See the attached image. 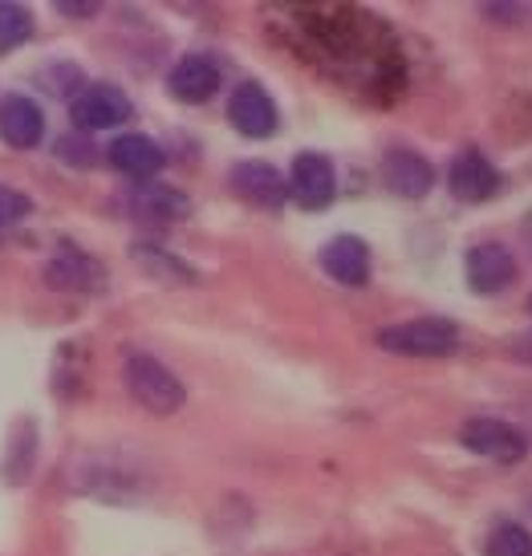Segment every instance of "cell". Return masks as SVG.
I'll return each mask as SVG.
<instances>
[{
    "label": "cell",
    "instance_id": "cell-6",
    "mask_svg": "<svg viewBox=\"0 0 532 556\" xmlns=\"http://www.w3.org/2000/svg\"><path fill=\"white\" fill-rule=\"evenodd\" d=\"M228 123H232L244 139H268V135L277 130V102L268 98L265 86L244 81V86H236L232 98H228Z\"/></svg>",
    "mask_w": 532,
    "mask_h": 556
},
{
    "label": "cell",
    "instance_id": "cell-7",
    "mask_svg": "<svg viewBox=\"0 0 532 556\" xmlns=\"http://www.w3.org/2000/svg\"><path fill=\"white\" fill-rule=\"evenodd\" d=\"M46 285L49 289H62V293H106V268L86 256V252H58L46 261Z\"/></svg>",
    "mask_w": 532,
    "mask_h": 556
},
{
    "label": "cell",
    "instance_id": "cell-12",
    "mask_svg": "<svg viewBox=\"0 0 532 556\" xmlns=\"http://www.w3.org/2000/svg\"><path fill=\"white\" fill-rule=\"evenodd\" d=\"M46 135V114L41 106L25 98V93H13L0 102V139L16 147V151H33Z\"/></svg>",
    "mask_w": 532,
    "mask_h": 556
},
{
    "label": "cell",
    "instance_id": "cell-10",
    "mask_svg": "<svg viewBox=\"0 0 532 556\" xmlns=\"http://www.w3.org/2000/svg\"><path fill=\"white\" fill-rule=\"evenodd\" d=\"M464 268H468L471 293H484V296L504 293L512 285V277H517V261H512V252L504 244H476L468 252Z\"/></svg>",
    "mask_w": 532,
    "mask_h": 556
},
{
    "label": "cell",
    "instance_id": "cell-22",
    "mask_svg": "<svg viewBox=\"0 0 532 556\" xmlns=\"http://www.w3.org/2000/svg\"><path fill=\"white\" fill-rule=\"evenodd\" d=\"M58 13H65V16H94L98 4H58Z\"/></svg>",
    "mask_w": 532,
    "mask_h": 556
},
{
    "label": "cell",
    "instance_id": "cell-18",
    "mask_svg": "<svg viewBox=\"0 0 532 556\" xmlns=\"http://www.w3.org/2000/svg\"><path fill=\"white\" fill-rule=\"evenodd\" d=\"M29 37H33L29 9L0 0V53H9V49H16L21 41H29Z\"/></svg>",
    "mask_w": 532,
    "mask_h": 556
},
{
    "label": "cell",
    "instance_id": "cell-1",
    "mask_svg": "<svg viewBox=\"0 0 532 556\" xmlns=\"http://www.w3.org/2000/svg\"><path fill=\"white\" fill-rule=\"evenodd\" d=\"M126 390H130V399L139 402L142 410H151V415H175V410L183 406V399H188L183 382L151 354L126 357Z\"/></svg>",
    "mask_w": 532,
    "mask_h": 556
},
{
    "label": "cell",
    "instance_id": "cell-16",
    "mask_svg": "<svg viewBox=\"0 0 532 556\" xmlns=\"http://www.w3.org/2000/svg\"><path fill=\"white\" fill-rule=\"evenodd\" d=\"M110 163L123 170V175H135V179H151L155 170H163V147L147 135H123V139L110 142Z\"/></svg>",
    "mask_w": 532,
    "mask_h": 556
},
{
    "label": "cell",
    "instance_id": "cell-9",
    "mask_svg": "<svg viewBox=\"0 0 532 556\" xmlns=\"http://www.w3.org/2000/svg\"><path fill=\"white\" fill-rule=\"evenodd\" d=\"M219 81H224V70H219L216 58H207V53H188V58H179V62L172 65L167 90H172L179 102L200 106V102H207V98L219 90Z\"/></svg>",
    "mask_w": 532,
    "mask_h": 556
},
{
    "label": "cell",
    "instance_id": "cell-4",
    "mask_svg": "<svg viewBox=\"0 0 532 556\" xmlns=\"http://www.w3.org/2000/svg\"><path fill=\"white\" fill-rule=\"evenodd\" d=\"M459 439H464V447L471 455H484V459H496V464H517L529 451L524 431H517L512 422H501V418H471V422H464Z\"/></svg>",
    "mask_w": 532,
    "mask_h": 556
},
{
    "label": "cell",
    "instance_id": "cell-19",
    "mask_svg": "<svg viewBox=\"0 0 532 556\" xmlns=\"http://www.w3.org/2000/svg\"><path fill=\"white\" fill-rule=\"evenodd\" d=\"M484 556H532V536L520 525H501L487 536Z\"/></svg>",
    "mask_w": 532,
    "mask_h": 556
},
{
    "label": "cell",
    "instance_id": "cell-2",
    "mask_svg": "<svg viewBox=\"0 0 532 556\" xmlns=\"http://www.w3.org/2000/svg\"><path fill=\"white\" fill-rule=\"evenodd\" d=\"M378 345L403 357H447L459 345V329L443 317H419V321L391 325L378 333Z\"/></svg>",
    "mask_w": 532,
    "mask_h": 556
},
{
    "label": "cell",
    "instance_id": "cell-11",
    "mask_svg": "<svg viewBox=\"0 0 532 556\" xmlns=\"http://www.w3.org/2000/svg\"><path fill=\"white\" fill-rule=\"evenodd\" d=\"M321 268H326V277H333L338 285L358 289V285L370 280V244L358 240V236H333V240L321 248Z\"/></svg>",
    "mask_w": 532,
    "mask_h": 556
},
{
    "label": "cell",
    "instance_id": "cell-21",
    "mask_svg": "<svg viewBox=\"0 0 532 556\" xmlns=\"http://www.w3.org/2000/svg\"><path fill=\"white\" fill-rule=\"evenodd\" d=\"M25 212H29V200H25V195H16L13 187L0 184V228H4V224H13V219H21Z\"/></svg>",
    "mask_w": 532,
    "mask_h": 556
},
{
    "label": "cell",
    "instance_id": "cell-3",
    "mask_svg": "<svg viewBox=\"0 0 532 556\" xmlns=\"http://www.w3.org/2000/svg\"><path fill=\"white\" fill-rule=\"evenodd\" d=\"M135 114L130 98L110 81H90L81 86V93L69 102V118L78 130H110V126H123Z\"/></svg>",
    "mask_w": 532,
    "mask_h": 556
},
{
    "label": "cell",
    "instance_id": "cell-8",
    "mask_svg": "<svg viewBox=\"0 0 532 556\" xmlns=\"http://www.w3.org/2000/svg\"><path fill=\"white\" fill-rule=\"evenodd\" d=\"M126 212L142 224H179L191 216V200L179 187L167 184H139L126 191Z\"/></svg>",
    "mask_w": 532,
    "mask_h": 556
},
{
    "label": "cell",
    "instance_id": "cell-5",
    "mask_svg": "<svg viewBox=\"0 0 532 556\" xmlns=\"http://www.w3.org/2000/svg\"><path fill=\"white\" fill-rule=\"evenodd\" d=\"M338 191V175H333V163L326 155H314V151H301L289 167V195L305 207V212H317L326 207Z\"/></svg>",
    "mask_w": 532,
    "mask_h": 556
},
{
    "label": "cell",
    "instance_id": "cell-14",
    "mask_svg": "<svg viewBox=\"0 0 532 556\" xmlns=\"http://www.w3.org/2000/svg\"><path fill=\"white\" fill-rule=\"evenodd\" d=\"M232 187L240 200L261 203V207H281L289 200V179L268 163H236Z\"/></svg>",
    "mask_w": 532,
    "mask_h": 556
},
{
    "label": "cell",
    "instance_id": "cell-17",
    "mask_svg": "<svg viewBox=\"0 0 532 556\" xmlns=\"http://www.w3.org/2000/svg\"><path fill=\"white\" fill-rule=\"evenodd\" d=\"M135 264H139L147 277L155 280H172V285H179V280H191L195 273H191L188 264H179L172 256V252H163V248H151V244H135Z\"/></svg>",
    "mask_w": 532,
    "mask_h": 556
},
{
    "label": "cell",
    "instance_id": "cell-13",
    "mask_svg": "<svg viewBox=\"0 0 532 556\" xmlns=\"http://www.w3.org/2000/svg\"><path fill=\"white\" fill-rule=\"evenodd\" d=\"M452 191L459 195L464 203H484L496 195V187H501V170L487 163V155L480 151H459L452 159Z\"/></svg>",
    "mask_w": 532,
    "mask_h": 556
},
{
    "label": "cell",
    "instance_id": "cell-20",
    "mask_svg": "<svg viewBox=\"0 0 532 556\" xmlns=\"http://www.w3.org/2000/svg\"><path fill=\"white\" fill-rule=\"evenodd\" d=\"M58 155H62L65 163H74V167H90L98 151L90 147V142H81V139H58Z\"/></svg>",
    "mask_w": 532,
    "mask_h": 556
},
{
    "label": "cell",
    "instance_id": "cell-15",
    "mask_svg": "<svg viewBox=\"0 0 532 556\" xmlns=\"http://www.w3.org/2000/svg\"><path fill=\"white\" fill-rule=\"evenodd\" d=\"M382 179L391 187L394 195H403V200H423L431 184H435V170L427 163L423 155H415V151H391V155L382 159Z\"/></svg>",
    "mask_w": 532,
    "mask_h": 556
}]
</instances>
